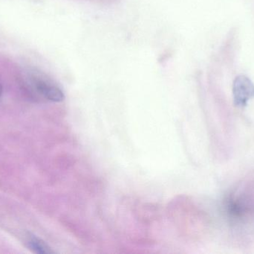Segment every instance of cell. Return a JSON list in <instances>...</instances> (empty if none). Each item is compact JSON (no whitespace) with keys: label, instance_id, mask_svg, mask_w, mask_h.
<instances>
[{"label":"cell","instance_id":"obj_1","mask_svg":"<svg viewBox=\"0 0 254 254\" xmlns=\"http://www.w3.org/2000/svg\"><path fill=\"white\" fill-rule=\"evenodd\" d=\"M233 92L236 106L245 107L254 98V84L246 76H239L234 82Z\"/></svg>","mask_w":254,"mask_h":254},{"label":"cell","instance_id":"obj_2","mask_svg":"<svg viewBox=\"0 0 254 254\" xmlns=\"http://www.w3.org/2000/svg\"><path fill=\"white\" fill-rule=\"evenodd\" d=\"M36 89L39 93L49 101L60 102L64 99V92L59 87L46 81L39 80L35 83Z\"/></svg>","mask_w":254,"mask_h":254},{"label":"cell","instance_id":"obj_3","mask_svg":"<svg viewBox=\"0 0 254 254\" xmlns=\"http://www.w3.org/2000/svg\"><path fill=\"white\" fill-rule=\"evenodd\" d=\"M28 246L35 253L40 254H52L55 253L50 247L47 246L44 242L42 241L37 237H30L28 240Z\"/></svg>","mask_w":254,"mask_h":254},{"label":"cell","instance_id":"obj_4","mask_svg":"<svg viewBox=\"0 0 254 254\" xmlns=\"http://www.w3.org/2000/svg\"><path fill=\"white\" fill-rule=\"evenodd\" d=\"M1 92H2V86L0 85V95H1Z\"/></svg>","mask_w":254,"mask_h":254}]
</instances>
